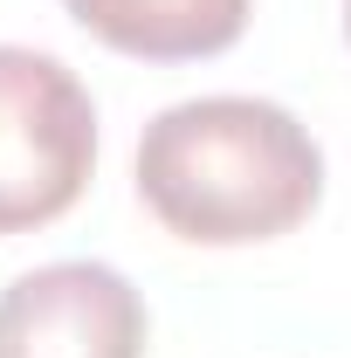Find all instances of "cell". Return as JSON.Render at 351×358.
Masks as SVG:
<instances>
[{"label":"cell","instance_id":"3957f363","mask_svg":"<svg viewBox=\"0 0 351 358\" xmlns=\"http://www.w3.org/2000/svg\"><path fill=\"white\" fill-rule=\"evenodd\" d=\"M0 358H145V303L103 262H48L0 289Z\"/></svg>","mask_w":351,"mask_h":358},{"label":"cell","instance_id":"6da1fadb","mask_svg":"<svg viewBox=\"0 0 351 358\" xmlns=\"http://www.w3.org/2000/svg\"><path fill=\"white\" fill-rule=\"evenodd\" d=\"M138 200L166 234L200 248H248L310 221L324 200L317 138L262 96H193L138 138Z\"/></svg>","mask_w":351,"mask_h":358},{"label":"cell","instance_id":"7a4b0ae2","mask_svg":"<svg viewBox=\"0 0 351 358\" xmlns=\"http://www.w3.org/2000/svg\"><path fill=\"white\" fill-rule=\"evenodd\" d=\"M96 173V103L69 62L0 42V234L62 221Z\"/></svg>","mask_w":351,"mask_h":358},{"label":"cell","instance_id":"277c9868","mask_svg":"<svg viewBox=\"0 0 351 358\" xmlns=\"http://www.w3.org/2000/svg\"><path fill=\"white\" fill-rule=\"evenodd\" d=\"M103 48L138 62H200L241 42L255 0H62Z\"/></svg>","mask_w":351,"mask_h":358},{"label":"cell","instance_id":"5b68a950","mask_svg":"<svg viewBox=\"0 0 351 358\" xmlns=\"http://www.w3.org/2000/svg\"><path fill=\"white\" fill-rule=\"evenodd\" d=\"M345 35H351V0H345Z\"/></svg>","mask_w":351,"mask_h":358}]
</instances>
